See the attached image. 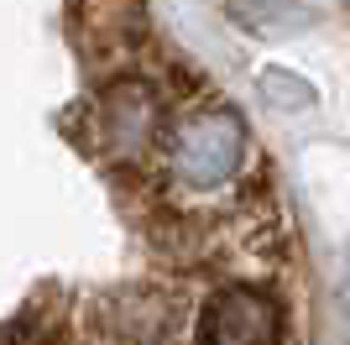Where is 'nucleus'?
<instances>
[{"label": "nucleus", "mask_w": 350, "mask_h": 345, "mask_svg": "<svg viewBox=\"0 0 350 345\" xmlns=\"http://www.w3.org/2000/svg\"><path fill=\"white\" fill-rule=\"evenodd\" d=\"M246 162V120L230 105H193L167 131V168L183 188H219Z\"/></svg>", "instance_id": "1"}, {"label": "nucleus", "mask_w": 350, "mask_h": 345, "mask_svg": "<svg viewBox=\"0 0 350 345\" xmlns=\"http://www.w3.org/2000/svg\"><path fill=\"white\" fill-rule=\"evenodd\" d=\"M288 314L272 288L262 283H225L199 309L193 345H282Z\"/></svg>", "instance_id": "2"}, {"label": "nucleus", "mask_w": 350, "mask_h": 345, "mask_svg": "<svg viewBox=\"0 0 350 345\" xmlns=\"http://www.w3.org/2000/svg\"><path fill=\"white\" fill-rule=\"evenodd\" d=\"M157 131H162V100L142 79H116L89 105V146L110 162L142 157Z\"/></svg>", "instance_id": "3"}, {"label": "nucleus", "mask_w": 350, "mask_h": 345, "mask_svg": "<svg viewBox=\"0 0 350 345\" xmlns=\"http://www.w3.org/2000/svg\"><path fill=\"white\" fill-rule=\"evenodd\" d=\"M183 314L162 293H126L105 303V345H178Z\"/></svg>", "instance_id": "4"}, {"label": "nucleus", "mask_w": 350, "mask_h": 345, "mask_svg": "<svg viewBox=\"0 0 350 345\" xmlns=\"http://www.w3.org/2000/svg\"><path fill=\"white\" fill-rule=\"evenodd\" d=\"M267 89H282V94H272V105H282V110H304V105H314V89L298 79V73H282V68H267L262 73Z\"/></svg>", "instance_id": "5"}]
</instances>
